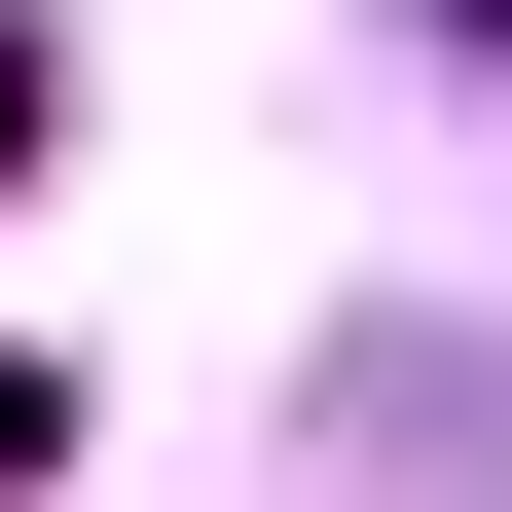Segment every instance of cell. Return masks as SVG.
I'll return each instance as SVG.
<instances>
[{
	"mask_svg": "<svg viewBox=\"0 0 512 512\" xmlns=\"http://www.w3.org/2000/svg\"><path fill=\"white\" fill-rule=\"evenodd\" d=\"M37 147H74V110H37V0H0V183H37Z\"/></svg>",
	"mask_w": 512,
	"mask_h": 512,
	"instance_id": "1",
	"label": "cell"
},
{
	"mask_svg": "<svg viewBox=\"0 0 512 512\" xmlns=\"http://www.w3.org/2000/svg\"><path fill=\"white\" fill-rule=\"evenodd\" d=\"M37 439H74V403H37V366H0V512H37Z\"/></svg>",
	"mask_w": 512,
	"mask_h": 512,
	"instance_id": "2",
	"label": "cell"
},
{
	"mask_svg": "<svg viewBox=\"0 0 512 512\" xmlns=\"http://www.w3.org/2000/svg\"><path fill=\"white\" fill-rule=\"evenodd\" d=\"M439 37H512V0H439Z\"/></svg>",
	"mask_w": 512,
	"mask_h": 512,
	"instance_id": "3",
	"label": "cell"
}]
</instances>
